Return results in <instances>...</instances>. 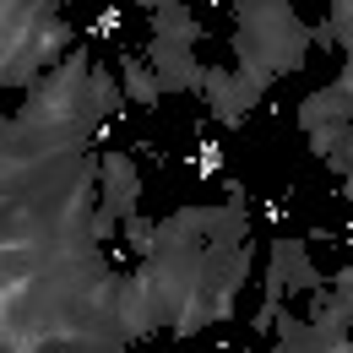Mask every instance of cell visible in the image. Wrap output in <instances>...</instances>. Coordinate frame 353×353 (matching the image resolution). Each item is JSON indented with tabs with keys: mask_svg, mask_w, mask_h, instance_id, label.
<instances>
[{
	"mask_svg": "<svg viewBox=\"0 0 353 353\" xmlns=\"http://www.w3.org/2000/svg\"><path fill=\"white\" fill-rule=\"evenodd\" d=\"M196 169H201V174H223V152H218V141H212V136L196 147Z\"/></svg>",
	"mask_w": 353,
	"mask_h": 353,
	"instance_id": "obj_1",
	"label": "cell"
},
{
	"mask_svg": "<svg viewBox=\"0 0 353 353\" xmlns=\"http://www.w3.org/2000/svg\"><path fill=\"white\" fill-rule=\"evenodd\" d=\"M120 22H125V11H120V6H109V11L92 22V39H114V33H120Z\"/></svg>",
	"mask_w": 353,
	"mask_h": 353,
	"instance_id": "obj_2",
	"label": "cell"
},
{
	"mask_svg": "<svg viewBox=\"0 0 353 353\" xmlns=\"http://www.w3.org/2000/svg\"><path fill=\"white\" fill-rule=\"evenodd\" d=\"M348 239H353V223H348Z\"/></svg>",
	"mask_w": 353,
	"mask_h": 353,
	"instance_id": "obj_3",
	"label": "cell"
}]
</instances>
